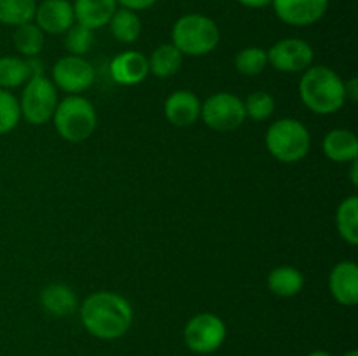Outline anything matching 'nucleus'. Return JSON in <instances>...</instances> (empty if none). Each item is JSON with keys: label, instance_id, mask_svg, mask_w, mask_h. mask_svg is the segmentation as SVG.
<instances>
[{"label": "nucleus", "instance_id": "1", "mask_svg": "<svg viewBox=\"0 0 358 356\" xmlns=\"http://www.w3.org/2000/svg\"><path fill=\"white\" fill-rule=\"evenodd\" d=\"M80 320L91 335L112 341L124 335L131 327V304L119 293L96 292L80 306Z\"/></svg>", "mask_w": 358, "mask_h": 356}, {"label": "nucleus", "instance_id": "2", "mask_svg": "<svg viewBox=\"0 0 358 356\" xmlns=\"http://www.w3.org/2000/svg\"><path fill=\"white\" fill-rule=\"evenodd\" d=\"M299 94L303 103L318 115L336 114L346 101L345 82L334 70L325 65L304 70L299 82Z\"/></svg>", "mask_w": 358, "mask_h": 356}, {"label": "nucleus", "instance_id": "3", "mask_svg": "<svg viewBox=\"0 0 358 356\" xmlns=\"http://www.w3.org/2000/svg\"><path fill=\"white\" fill-rule=\"evenodd\" d=\"M55 128L63 140L72 143L84 142L94 133L98 124L96 110L87 98L70 94L56 105L52 114Z\"/></svg>", "mask_w": 358, "mask_h": 356}, {"label": "nucleus", "instance_id": "4", "mask_svg": "<svg viewBox=\"0 0 358 356\" xmlns=\"http://www.w3.org/2000/svg\"><path fill=\"white\" fill-rule=\"evenodd\" d=\"M220 31L215 21L203 14H185L171 30V44L187 56H205L219 45Z\"/></svg>", "mask_w": 358, "mask_h": 356}, {"label": "nucleus", "instance_id": "5", "mask_svg": "<svg viewBox=\"0 0 358 356\" xmlns=\"http://www.w3.org/2000/svg\"><path fill=\"white\" fill-rule=\"evenodd\" d=\"M266 147L269 154L280 163H297L310 152V131L297 119H280L269 126L266 133Z\"/></svg>", "mask_w": 358, "mask_h": 356}, {"label": "nucleus", "instance_id": "6", "mask_svg": "<svg viewBox=\"0 0 358 356\" xmlns=\"http://www.w3.org/2000/svg\"><path fill=\"white\" fill-rule=\"evenodd\" d=\"M58 105V94L52 80L48 77H34L24 82L20 108L21 117L34 126H42L52 119Z\"/></svg>", "mask_w": 358, "mask_h": 356}, {"label": "nucleus", "instance_id": "7", "mask_svg": "<svg viewBox=\"0 0 358 356\" xmlns=\"http://www.w3.org/2000/svg\"><path fill=\"white\" fill-rule=\"evenodd\" d=\"M201 119L215 131H234L247 119L241 98L231 93H215L201 105Z\"/></svg>", "mask_w": 358, "mask_h": 356}, {"label": "nucleus", "instance_id": "8", "mask_svg": "<svg viewBox=\"0 0 358 356\" xmlns=\"http://www.w3.org/2000/svg\"><path fill=\"white\" fill-rule=\"evenodd\" d=\"M226 334V323L217 314L201 313L187 321L184 339L191 351L198 355H210L224 344Z\"/></svg>", "mask_w": 358, "mask_h": 356}, {"label": "nucleus", "instance_id": "9", "mask_svg": "<svg viewBox=\"0 0 358 356\" xmlns=\"http://www.w3.org/2000/svg\"><path fill=\"white\" fill-rule=\"evenodd\" d=\"M94 82V68L83 56H63L52 66V84L65 93L79 94L90 89Z\"/></svg>", "mask_w": 358, "mask_h": 356}, {"label": "nucleus", "instance_id": "10", "mask_svg": "<svg viewBox=\"0 0 358 356\" xmlns=\"http://www.w3.org/2000/svg\"><path fill=\"white\" fill-rule=\"evenodd\" d=\"M266 52L268 63L280 72H304L313 63V47L303 38H282Z\"/></svg>", "mask_w": 358, "mask_h": 356}, {"label": "nucleus", "instance_id": "11", "mask_svg": "<svg viewBox=\"0 0 358 356\" xmlns=\"http://www.w3.org/2000/svg\"><path fill=\"white\" fill-rule=\"evenodd\" d=\"M271 3L276 16L292 27L315 24L329 9V0H273Z\"/></svg>", "mask_w": 358, "mask_h": 356}, {"label": "nucleus", "instance_id": "12", "mask_svg": "<svg viewBox=\"0 0 358 356\" xmlns=\"http://www.w3.org/2000/svg\"><path fill=\"white\" fill-rule=\"evenodd\" d=\"M35 21L42 31L51 35L65 34L73 24V7L69 0H44L37 6Z\"/></svg>", "mask_w": 358, "mask_h": 356}, {"label": "nucleus", "instance_id": "13", "mask_svg": "<svg viewBox=\"0 0 358 356\" xmlns=\"http://www.w3.org/2000/svg\"><path fill=\"white\" fill-rule=\"evenodd\" d=\"M164 115L177 128H187L201 117V101L192 91H175L164 101Z\"/></svg>", "mask_w": 358, "mask_h": 356}, {"label": "nucleus", "instance_id": "14", "mask_svg": "<svg viewBox=\"0 0 358 356\" xmlns=\"http://www.w3.org/2000/svg\"><path fill=\"white\" fill-rule=\"evenodd\" d=\"M110 75L121 86H136L149 75V59L138 51H124L110 61Z\"/></svg>", "mask_w": 358, "mask_h": 356}, {"label": "nucleus", "instance_id": "15", "mask_svg": "<svg viewBox=\"0 0 358 356\" xmlns=\"http://www.w3.org/2000/svg\"><path fill=\"white\" fill-rule=\"evenodd\" d=\"M329 288L332 297L343 306H355L358 302V265L355 262H339L329 276Z\"/></svg>", "mask_w": 358, "mask_h": 356}, {"label": "nucleus", "instance_id": "16", "mask_svg": "<svg viewBox=\"0 0 358 356\" xmlns=\"http://www.w3.org/2000/svg\"><path fill=\"white\" fill-rule=\"evenodd\" d=\"M72 7L77 23L94 31L108 24L112 14L117 9V2L115 0H76Z\"/></svg>", "mask_w": 358, "mask_h": 356}, {"label": "nucleus", "instance_id": "17", "mask_svg": "<svg viewBox=\"0 0 358 356\" xmlns=\"http://www.w3.org/2000/svg\"><path fill=\"white\" fill-rule=\"evenodd\" d=\"M322 149L325 157L334 163H352L358 157V140L348 129H332L325 135Z\"/></svg>", "mask_w": 358, "mask_h": 356}, {"label": "nucleus", "instance_id": "18", "mask_svg": "<svg viewBox=\"0 0 358 356\" xmlns=\"http://www.w3.org/2000/svg\"><path fill=\"white\" fill-rule=\"evenodd\" d=\"M42 307L52 316H69L77 309V297L70 286L55 283L42 290L41 293Z\"/></svg>", "mask_w": 358, "mask_h": 356}, {"label": "nucleus", "instance_id": "19", "mask_svg": "<svg viewBox=\"0 0 358 356\" xmlns=\"http://www.w3.org/2000/svg\"><path fill=\"white\" fill-rule=\"evenodd\" d=\"M304 276L292 265H280L268 276V288L278 297H294L303 290Z\"/></svg>", "mask_w": 358, "mask_h": 356}, {"label": "nucleus", "instance_id": "20", "mask_svg": "<svg viewBox=\"0 0 358 356\" xmlns=\"http://www.w3.org/2000/svg\"><path fill=\"white\" fill-rule=\"evenodd\" d=\"M336 225H338L339 236L348 244L355 246L358 244V198L350 195L336 212Z\"/></svg>", "mask_w": 358, "mask_h": 356}, {"label": "nucleus", "instance_id": "21", "mask_svg": "<svg viewBox=\"0 0 358 356\" xmlns=\"http://www.w3.org/2000/svg\"><path fill=\"white\" fill-rule=\"evenodd\" d=\"M182 52L173 44H161L152 51L149 58V70L156 77H171L182 65Z\"/></svg>", "mask_w": 358, "mask_h": 356}, {"label": "nucleus", "instance_id": "22", "mask_svg": "<svg viewBox=\"0 0 358 356\" xmlns=\"http://www.w3.org/2000/svg\"><path fill=\"white\" fill-rule=\"evenodd\" d=\"M108 24H110V31L115 40L124 42V44L135 42L140 37V31H142V23H140V17L136 16V13L129 9H122V7L115 9Z\"/></svg>", "mask_w": 358, "mask_h": 356}, {"label": "nucleus", "instance_id": "23", "mask_svg": "<svg viewBox=\"0 0 358 356\" xmlns=\"http://www.w3.org/2000/svg\"><path fill=\"white\" fill-rule=\"evenodd\" d=\"M37 10L35 0H0V23L20 27L31 23Z\"/></svg>", "mask_w": 358, "mask_h": 356}, {"label": "nucleus", "instance_id": "24", "mask_svg": "<svg viewBox=\"0 0 358 356\" xmlns=\"http://www.w3.org/2000/svg\"><path fill=\"white\" fill-rule=\"evenodd\" d=\"M14 47L27 58L38 56L44 47V31L35 23L20 24L14 31Z\"/></svg>", "mask_w": 358, "mask_h": 356}, {"label": "nucleus", "instance_id": "25", "mask_svg": "<svg viewBox=\"0 0 358 356\" xmlns=\"http://www.w3.org/2000/svg\"><path fill=\"white\" fill-rule=\"evenodd\" d=\"M28 80L24 59L17 56H3L0 58V89H13L23 86Z\"/></svg>", "mask_w": 358, "mask_h": 356}, {"label": "nucleus", "instance_id": "26", "mask_svg": "<svg viewBox=\"0 0 358 356\" xmlns=\"http://www.w3.org/2000/svg\"><path fill=\"white\" fill-rule=\"evenodd\" d=\"M268 65V52L261 47H245L238 51L234 66L243 75H259Z\"/></svg>", "mask_w": 358, "mask_h": 356}, {"label": "nucleus", "instance_id": "27", "mask_svg": "<svg viewBox=\"0 0 358 356\" xmlns=\"http://www.w3.org/2000/svg\"><path fill=\"white\" fill-rule=\"evenodd\" d=\"M243 105L247 117L257 122L268 121L273 112H275V100L266 91H255V93L248 94L247 101H243Z\"/></svg>", "mask_w": 358, "mask_h": 356}, {"label": "nucleus", "instance_id": "28", "mask_svg": "<svg viewBox=\"0 0 358 356\" xmlns=\"http://www.w3.org/2000/svg\"><path fill=\"white\" fill-rule=\"evenodd\" d=\"M21 119L20 101L7 89H0V135L10 133Z\"/></svg>", "mask_w": 358, "mask_h": 356}, {"label": "nucleus", "instance_id": "29", "mask_svg": "<svg viewBox=\"0 0 358 356\" xmlns=\"http://www.w3.org/2000/svg\"><path fill=\"white\" fill-rule=\"evenodd\" d=\"M94 42V35L93 30H90L84 24H72V27L66 30V37H65V47L70 54L73 56H83L93 47Z\"/></svg>", "mask_w": 358, "mask_h": 356}, {"label": "nucleus", "instance_id": "30", "mask_svg": "<svg viewBox=\"0 0 358 356\" xmlns=\"http://www.w3.org/2000/svg\"><path fill=\"white\" fill-rule=\"evenodd\" d=\"M24 65H27L28 79H34V77L44 75V72H45L44 61H42V59H38L37 56H31V58L24 59Z\"/></svg>", "mask_w": 358, "mask_h": 356}, {"label": "nucleus", "instance_id": "31", "mask_svg": "<svg viewBox=\"0 0 358 356\" xmlns=\"http://www.w3.org/2000/svg\"><path fill=\"white\" fill-rule=\"evenodd\" d=\"M115 2H117V6H121L122 9H129L133 10V13H136V10H145L149 9V7H152L157 0H115Z\"/></svg>", "mask_w": 358, "mask_h": 356}, {"label": "nucleus", "instance_id": "32", "mask_svg": "<svg viewBox=\"0 0 358 356\" xmlns=\"http://www.w3.org/2000/svg\"><path fill=\"white\" fill-rule=\"evenodd\" d=\"M345 93H346V100H357V79H350L348 82H345Z\"/></svg>", "mask_w": 358, "mask_h": 356}, {"label": "nucleus", "instance_id": "33", "mask_svg": "<svg viewBox=\"0 0 358 356\" xmlns=\"http://www.w3.org/2000/svg\"><path fill=\"white\" fill-rule=\"evenodd\" d=\"M241 6L252 7V9H259V7H266L273 2V0H238Z\"/></svg>", "mask_w": 358, "mask_h": 356}, {"label": "nucleus", "instance_id": "34", "mask_svg": "<svg viewBox=\"0 0 358 356\" xmlns=\"http://www.w3.org/2000/svg\"><path fill=\"white\" fill-rule=\"evenodd\" d=\"M350 178H352L353 185H358V163L357 161H352V173H350Z\"/></svg>", "mask_w": 358, "mask_h": 356}, {"label": "nucleus", "instance_id": "35", "mask_svg": "<svg viewBox=\"0 0 358 356\" xmlns=\"http://www.w3.org/2000/svg\"><path fill=\"white\" fill-rule=\"evenodd\" d=\"M308 356H332V355L327 351H313V353H310Z\"/></svg>", "mask_w": 358, "mask_h": 356}, {"label": "nucleus", "instance_id": "36", "mask_svg": "<svg viewBox=\"0 0 358 356\" xmlns=\"http://www.w3.org/2000/svg\"><path fill=\"white\" fill-rule=\"evenodd\" d=\"M345 356H358V353L355 351V349H352V351H348V353H346Z\"/></svg>", "mask_w": 358, "mask_h": 356}]
</instances>
